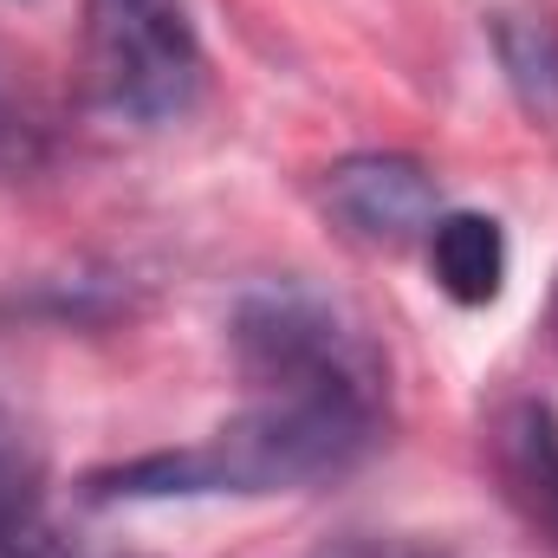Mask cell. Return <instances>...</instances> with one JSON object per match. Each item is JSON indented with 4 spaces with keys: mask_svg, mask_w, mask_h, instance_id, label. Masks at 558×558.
<instances>
[{
    "mask_svg": "<svg viewBox=\"0 0 558 558\" xmlns=\"http://www.w3.org/2000/svg\"><path fill=\"white\" fill-rule=\"evenodd\" d=\"M553 331H558V305H553Z\"/></svg>",
    "mask_w": 558,
    "mask_h": 558,
    "instance_id": "obj_10",
    "label": "cell"
},
{
    "mask_svg": "<svg viewBox=\"0 0 558 558\" xmlns=\"http://www.w3.org/2000/svg\"><path fill=\"white\" fill-rule=\"evenodd\" d=\"M312 558H441L416 546V539H384V533H344V539H325Z\"/></svg>",
    "mask_w": 558,
    "mask_h": 558,
    "instance_id": "obj_9",
    "label": "cell"
},
{
    "mask_svg": "<svg viewBox=\"0 0 558 558\" xmlns=\"http://www.w3.org/2000/svg\"><path fill=\"white\" fill-rule=\"evenodd\" d=\"M494 468L507 500L533 533L558 546V410L553 403H513L494 428Z\"/></svg>",
    "mask_w": 558,
    "mask_h": 558,
    "instance_id": "obj_5",
    "label": "cell"
},
{
    "mask_svg": "<svg viewBox=\"0 0 558 558\" xmlns=\"http://www.w3.org/2000/svg\"><path fill=\"white\" fill-rule=\"evenodd\" d=\"M513 105L539 124H558V20L553 13H494L487 26Z\"/></svg>",
    "mask_w": 558,
    "mask_h": 558,
    "instance_id": "obj_7",
    "label": "cell"
},
{
    "mask_svg": "<svg viewBox=\"0 0 558 558\" xmlns=\"http://www.w3.org/2000/svg\"><path fill=\"white\" fill-rule=\"evenodd\" d=\"M318 208L364 247H416L428 241L435 215H441V189L428 175V162L403 149H357L338 156L318 175Z\"/></svg>",
    "mask_w": 558,
    "mask_h": 558,
    "instance_id": "obj_4",
    "label": "cell"
},
{
    "mask_svg": "<svg viewBox=\"0 0 558 558\" xmlns=\"http://www.w3.org/2000/svg\"><path fill=\"white\" fill-rule=\"evenodd\" d=\"M228 344L254 397H312L357 410H384L390 397V364L371 331L299 279L247 286L228 312Z\"/></svg>",
    "mask_w": 558,
    "mask_h": 558,
    "instance_id": "obj_2",
    "label": "cell"
},
{
    "mask_svg": "<svg viewBox=\"0 0 558 558\" xmlns=\"http://www.w3.org/2000/svg\"><path fill=\"white\" fill-rule=\"evenodd\" d=\"M85 78L124 124H169L202 92V39L182 0H85Z\"/></svg>",
    "mask_w": 558,
    "mask_h": 558,
    "instance_id": "obj_3",
    "label": "cell"
},
{
    "mask_svg": "<svg viewBox=\"0 0 558 558\" xmlns=\"http://www.w3.org/2000/svg\"><path fill=\"white\" fill-rule=\"evenodd\" d=\"M46 513V461L26 441V428L0 410V558H20L39 539Z\"/></svg>",
    "mask_w": 558,
    "mask_h": 558,
    "instance_id": "obj_8",
    "label": "cell"
},
{
    "mask_svg": "<svg viewBox=\"0 0 558 558\" xmlns=\"http://www.w3.org/2000/svg\"><path fill=\"white\" fill-rule=\"evenodd\" d=\"M384 435V410L312 403V397H254L234 422L189 448H156L137 461L98 468L85 481L92 500H260L305 494L318 481L351 474Z\"/></svg>",
    "mask_w": 558,
    "mask_h": 558,
    "instance_id": "obj_1",
    "label": "cell"
},
{
    "mask_svg": "<svg viewBox=\"0 0 558 558\" xmlns=\"http://www.w3.org/2000/svg\"><path fill=\"white\" fill-rule=\"evenodd\" d=\"M422 247H428L435 286L454 305H494L500 299V286H507V234H500L494 215H474V208L435 215Z\"/></svg>",
    "mask_w": 558,
    "mask_h": 558,
    "instance_id": "obj_6",
    "label": "cell"
}]
</instances>
